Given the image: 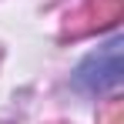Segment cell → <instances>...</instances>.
<instances>
[]
</instances>
